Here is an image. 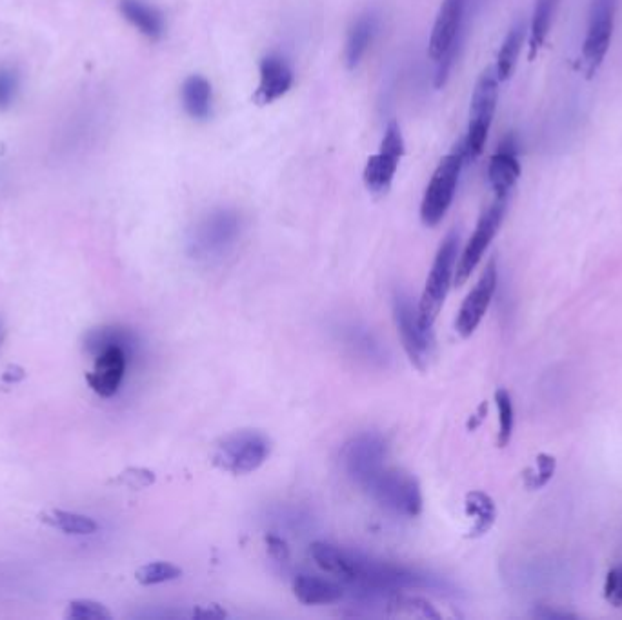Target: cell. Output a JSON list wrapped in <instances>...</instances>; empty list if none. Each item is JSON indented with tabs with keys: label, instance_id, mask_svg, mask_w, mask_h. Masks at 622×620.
<instances>
[{
	"label": "cell",
	"instance_id": "obj_17",
	"mask_svg": "<svg viewBox=\"0 0 622 620\" xmlns=\"http://www.w3.org/2000/svg\"><path fill=\"white\" fill-rule=\"evenodd\" d=\"M377 33H379L377 13L366 11L353 20L348 30V37H346V48H344V59L350 70H355L361 64V60L364 59V55L368 53L373 40L377 37Z\"/></svg>",
	"mask_w": 622,
	"mask_h": 620
},
{
	"label": "cell",
	"instance_id": "obj_32",
	"mask_svg": "<svg viewBox=\"0 0 622 620\" xmlns=\"http://www.w3.org/2000/svg\"><path fill=\"white\" fill-rule=\"evenodd\" d=\"M604 599L615 608H622V564L608 571L604 580Z\"/></svg>",
	"mask_w": 622,
	"mask_h": 620
},
{
	"label": "cell",
	"instance_id": "obj_24",
	"mask_svg": "<svg viewBox=\"0 0 622 620\" xmlns=\"http://www.w3.org/2000/svg\"><path fill=\"white\" fill-rule=\"evenodd\" d=\"M561 0H535L532 22H530V60L537 57V53L544 46L548 33L552 30L555 13L559 10Z\"/></svg>",
	"mask_w": 622,
	"mask_h": 620
},
{
	"label": "cell",
	"instance_id": "obj_20",
	"mask_svg": "<svg viewBox=\"0 0 622 620\" xmlns=\"http://www.w3.org/2000/svg\"><path fill=\"white\" fill-rule=\"evenodd\" d=\"M311 559L321 570L335 575L344 582H350L353 575V551L344 550L328 542L311 544Z\"/></svg>",
	"mask_w": 622,
	"mask_h": 620
},
{
	"label": "cell",
	"instance_id": "obj_6",
	"mask_svg": "<svg viewBox=\"0 0 622 620\" xmlns=\"http://www.w3.org/2000/svg\"><path fill=\"white\" fill-rule=\"evenodd\" d=\"M499 77L493 66L482 71L481 77L475 84L472 95V106H470V124L468 133L461 140L462 150L466 155V160H475L486 146L488 133L492 128L493 117L497 110V100H499Z\"/></svg>",
	"mask_w": 622,
	"mask_h": 620
},
{
	"label": "cell",
	"instance_id": "obj_18",
	"mask_svg": "<svg viewBox=\"0 0 622 620\" xmlns=\"http://www.w3.org/2000/svg\"><path fill=\"white\" fill-rule=\"evenodd\" d=\"M119 10H121L122 17L144 37L150 40L162 39L166 31V22H164L162 11L157 6H153L148 0H121Z\"/></svg>",
	"mask_w": 622,
	"mask_h": 620
},
{
	"label": "cell",
	"instance_id": "obj_2",
	"mask_svg": "<svg viewBox=\"0 0 622 620\" xmlns=\"http://www.w3.org/2000/svg\"><path fill=\"white\" fill-rule=\"evenodd\" d=\"M459 233L450 231L446 239L442 240L441 248L435 255L432 270L424 284L421 300H419V317L426 328H432L435 320L441 313L444 300L448 297V291L455 279L457 270V257H459Z\"/></svg>",
	"mask_w": 622,
	"mask_h": 620
},
{
	"label": "cell",
	"instance_id": "obj_29",
	"mask_svg": "<svg viewBox=\"0 0 622 620\" xmlns=\"http://www.w3.org/2000/svg\"><path fill=\"white\" fill-rule=\"evenodd\" d=\"M68 620H110L111 611L95 600H71L64 613Z\"/></svg>",
	"mask_w": 622,
	"mask_h": 620
},
{
	"label": "cell",
	"instance_id": "obj_25",
	"mask_svg": "<svg viewBox=\"0 0 622 620\" xmlns=\"http://www.w3.org/2000/svg\"><path fill=\"white\" fill-rule=\"evenodd\" d=\"M41 520L55 530L64 531L68 535H91L99 530V524L91 517L73 513V511L48 510L41 513Z\"/></svg>",
	"mask_w": 622,
	"mask_h": 620
},
{
	"label": "cell",
	"instance_id": "obj_3",
	"mask_svg": "<svg viewBox=\"0 0 622 620\" xmlns=\"http://www.w3.org/2000/svg\"><path fill=\"white\" fill-rule=\"evenodd\" d=\"M271 440L257 430L233 431L215 446L213 464L231 475H248L270 459Z\"/></svg>",
	"mask_w": 622,
	"mask_h": 620
},
{
	"label": "cell",
	"instance_id": "obj_27",
	"mask_svg": "<svg viewBox=\"0 0 622 620\" xmlns=\"http://www.w3.org/2000/svg\"><path fill=\"white\" fill-rule=\"evenodd\" d=\"M495 404H497V411H499V446L504 448L510 444L513 426H515L512 395L506 390H497Z\"/></svg>",
	"mask_w": 622,
	"mask_h": 620
},
{
	"label": "cell",
	"instance_id": "obj_12",
	"mask_svg": "<svg viewBox=\"0 0 622 620\" xmlns=\"http://www.w3.org/2000/svg\"><path fill=\"white\" fill-rule=\"evenodd\" d=\"M386 442L377 433H362L350 440L342 451L346 473L357 486H364L386 466Z\"/></svg>",
	"mask_w": 622,
	"mask_h": 620
},
{
	"label": "cell",
	"instance_id": "obj_5",
	"mask_svg": "<svg viewBox=\"0 0 622 620\" xmlns=\"http://www.w3.org/2000/svg\"><path fill=\"white\" fill-rule=\"evenodd\" d=\"M464 162L466 155L462 150V142H459L433 171L432 180L424 191L421 202V220L424 226L435 228L446 217L459 186Z\"/></svg>",
	"mask_w": 622,
	"mask_h": 620
},
{
	"label": "cell",
	"instance_id": "obj_19",
	"mask_svg": "<svg viewBox=\"0 0 622 620\" xmlns=\"http://www.w3.org/2000/svg\"><path fill=\"white\" fill-rule=\"evenodd\" d=\"M293 593L297 600L306 606L337 604L344 599L341 584L315 575H299L293 582Z\"/></svg>",
	"mask_w": 622,
	"mask_h": 620
},
{
	"label": "cell",
	"instance_id": "obj_14",
	"mask_svg": "<svg viewBox=\"0 0 622 620\" xmlns=\"http://www.w3.org/2000/svg\"><path fill=\"white\" fill-rule=\"evenodd\" d=\"M126 351L124 346H108L101 353L95 355L93 371L86 375L91 390L101 397H113L121 388L124 373H126Z\"/></svg>",
	"mask_w": 622,
	"mask_h": 620
},
{
	"label": "cell",
	"instance_id": "obj_22",
	"mask_svg": "<svg viewBox=\"0 0 622 620\" xmlns=\"http://www.w3.org/2000/svg\"><path fill=\"white\" fill-rule=\"evenodd\" d=\"M466 517L472 520L470 537H482L492 530L497 519V506L492 497L484 491H470L464 500Z\"/></svg>",
	"mask_w": 622,
	"mask_h": 620
},
{
	"label": "cell",
	"instance_id": "obj_1",
	"mask_svg": "<svg viewBox=\"0 0 622 620\" xmlns=\"http://www.w3.org/2000/svg\"><path fill=\"white\" fill-rule=\"evenodd\" d=\"M472 0H442L428 44L430 59L435 62V88H442L459 57L468 26Z\"/></svg>",
	"mask_w": 622,
	"mask_h": 620
},
{
	"label": "cell",
	"instance_id": "obj_23",
	"mask_svg": "<svg viewBox=\"0 0 622 620\" xmlns=\"http://www.w3.org/2000/svg\"><path fill=\"white\" fill-rule=\"evenodd\" d=\"M526 31H528V26H526L524 19L515 20L512 28L508 30L506 37L502 40L501 50H499V55H497V62L493 66L501 82H506V80L512 77L519 55H521L522 44H524V39H526Z\"/></svg>",
	"mask_w": 622,
	"mask_h": 620
},
{
	"label": "cell",
	"instance_id": "obj_4",
	"mask_svg": "<svg viewBox=\"0 0 622 620\" xmlns=\"http://www.w3.org/2000/svg\"><path fill=\"white\" fill-rule=\"evenodd\" d=\"M362 490L382 508L404 517H417L422 511V491L417 479L406 471L384 466Z\"/></svg>",
	"mask_w": 622,
	"mask_h": 620
},
{
	"label": "cell",
	"instance_id": "obj_11",
	"mask_svg": "<svg viewBox=\"0 0 622 620\" xmlns=\"http://www.w3.org/2000/svg\"><path fill=\"white\" fill-rule=\"evenodd\" d=\"M504 213H506V199L495 200L492 206L482 213L473 231L472 239L468 240L466 248L462 251L461 259L457 262V270H455L457 286H462L472 277L473 270L477 268V264L481 262L484 253L490 248L492 240L501 228Z\"/></svg>",
	"mask_w": 622,
	"mask_h": 620
},
{
	"label": "cell",
	"instance_id": "obj_30",
	"mask_svg": "<svg viewBox=\"0 0 622 620\" xmlns=\"http://www.w3.org/2000/svg\"><path fill=\"white\" fill-rule=\"evenodd\" d=\"M555 468H557L555 457L546 455V453H541V455L535 459V466H533L532 470H528L524 473L526 486L532 488V490H539L542 486H546V484L552 480Z\"/></svg>",
	"mask_w": 622,
	"mask_h": 620
},
{
	"label": "cell",
	"instance_id": "obj_15",
	"mask_svg": "<svg viewBox=\"0 0 622 620\" xmlns=\"http://www.w3.org/2000/svg\"><path fill=\"white\" fill-rule=\"evenodd\" d=\"M293 86V70L290 62L279 53L262 57L259 64V86L255 91V102L266 106L284 97Z\"/></svg>",
	"mask_w": 622,
	"mask_h": 620
},
{
	"label": "cell",
	"instance_id": "obj_28",
	"mask_svg": "<svg viewBox=\"0 0 622 620\" xmlns=\"http://www.w3.org/2000/svg\"><path fill=\"white\" fill-rule=\"evenodd\" d=\"M21 91V75L10 64H0V111H8L15 106Z\"/></svg>",
	"mask_w": 622,
	"mask_h": 620
},
{
	"label": "cell",
	"instance_id": "obj_8",
	"mask_svg": "<svg viewBox=\"0 0 622 620\" xmlns=\"http://www.w3.org/2000/svg\"><path fill=\"white\" fill-rule=\"evenodd\" d=\"M393 317L401 335L402 348L417 370L426 371L432 362L435 339L432 328H426L419 317V308L413 306L406 293H397L393 299Z\"/></svg>",
	"mask_w": 622,
	"mask_h": 620
},
{
	"label": "cell",
	"instance_id": "obj_16",
	"mask_svg": "<svg viewBox=\"0 0 622 620\" xmlns=\"http://www.w3.org/2000/svg\"><path fill=\"white\" fill-rule=\"evenodd\" d=\"M517 140L513 135L504 137L499 148L495 151L490 164H488V179L492 184L493 191L497 199H508L512 193L513 186L521 177V162L517 157Z\"/></svg>",
	"mask_w": 622,
	"mask_h": 620
},
{
	"label": "cell",
	"instance_id": "obj_9",
	"mask_svg": "<svg viewBox=\"0 0 622 620\" xmlns=\"http://www.w3.org/2000/svg\"><path fill=\"white\" fill-rule=\"evenodd\" d=\"M241 230V215L237 211H211L191 231L190 250L199 259L221 257L237 242Z\"/></svg>",
	"mask_w": 622,
	"mask_h": 620
},
{
	"label": "cell",
	"instance_id": "obj_21",
	"mask_svg": "<svg viewBox=\"0 0 622 620\" xmlns=\"http://www.w3.org/2000/svg\"><path fill=\"white\" fill-rule=\"evenodd\" d=\"M182 106L191 119L206 120L211 115V84L201 75H191L184 80L181 90Z\"/></svg>",
	"mask_w": 622,
	"mask_h": 620
},
{
	"label": "cell",
	"instance_id": "obj_10",
	"mask_svg": "<svg viewBox=\"0 0 622 620\" xmlns=\"http://www.w3.org/2000/svg\"><path fill=\"white\" fill-rule=\"evenodd\" d=\"M402 155H404V137L401 126L397 122H390L382 137L381 148L368 159L362 173L366 188L375 197L386 195L392 188Z\"/></svg>",
	"mask_w": 622,
	"mask_h": 620
},
{
	"label": "cell",
	"instance_id": "obj_33",
	"mask_svg": "<svg viewBox=\"0 0 622 620\" xmlns=\"http://www.w3.org/2000/svg\"><path fill=\"white\" fill-rule=\"evenodd\" d=\"M266 546L270 551L271 557L279 562H286L290 559V548L286 544V540H282L281 537H275V535H268L266 537Z\"/></svg>",
	"mask_w": 622,
	"mask_h": 620
},
{
	"label": "cell",
	"instance_id": "obj_13",
	"mask_svg": "<svg viewBox=\"0 0 622 620\" xmlns=\"http://www.w3.org/2000/svg\"><path fill=\"white\" fill-rule=\"evenodd\" d=\"M497 262L490 260L486 270L482 271L481 279L475 284V288L470 291V295L462 302L461 310L455 320V330L461 335L462 339L472 337L473 331L479 328L486 311L492 304L493 295L497 290Z\"/></svg>",
	"mask_w": 622,
	"mask_h": 620
},
{
	"label": "cell",
	"instance_id": "obj_26",
	"mask_svg": "<svg viewBox=\"0 0 622 620\" xmlns=\"http://www.w3.org/2000/svg\"><path fill=\"white\" fill-rule=\"evenodd\" d=\"M182 570L179 566L171 564V562H150L146 566H142L135 573V579L142 586H155V584H164L171 580L181 579Z\"/></svg>",
	"mask_w": 622,
	"mask_h": 620
},
{
	"label": "cell",
	"instance_id": "obj_7",
	"mask_svg": "<svg viewBox=\"0 0 622 620\" xmlns=\"http://www.w3.org/2000/svg\"><path fill=\"white\" fill-rule=\"evenodd\" d=\"M619 0H590L586 37L582 42L579 70L586 79H593L612 44L615 15Z\"/></svg>",
	"mask_w": 622,
	"mask_h": 620
},
{
	"label": "cell",
	"instance_id": "obj_34",
	"mask_svg": "<svg viewBox=\"0 0 622 620\" xmlns=\"http://www.w3.org/2000/svg\"><path fill=\"white\" fill-rule=\"evenodd\" d=\"M2 337H4V330H2V322H0V342H2Z\"/></svg>",
	"mask_w": 622,
	"mask_h": 620
},
{
	"label": "cell",
	"instance_id": "obj_31",
	"mask_svg": "<svg viewBox=\"0 0 622 620\" xmlns=\"http://www.w3.org/2000/svg\"><path fill=\"white\" fill-rule=\"evenodd\" d=\"M117 484H122L130 490H144L155 482V473L144 468H128L122 471L121 475L115 479Z\"/></svg>",
	"mask_w": 622,
	"mask_h": 620
}]
</instances>
